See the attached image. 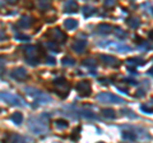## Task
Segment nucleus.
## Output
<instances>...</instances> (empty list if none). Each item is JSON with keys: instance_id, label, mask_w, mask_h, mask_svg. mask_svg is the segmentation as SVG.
<instances>
[{"instance_id": "nucleus-14", "label": "nucleus", "mask_w": 153, "mask_h": 143, "mask_svg": "<svg viewBox=\"0 0 153 143\" xmlns=\"http://www.w3.org/2000/svg\"><path fill=\"white\" fill-rule=\"evenodd\" d=\"M8 1H9V3H16L17 0H8Z\"/></svg>"}, {"instance_id": "nucleus-2", "label": "nucleus", "mask_w": 153, "mask_h": 143, "mask_svg": "<svg viewBox=\"0 0 153 143\" xmlns=\"http://www.w3.org/2000/svg\"><path fill=\"white\" fill-rule=\"evenodd\" d=\"M78 89H79V93H81L82 96L89 95V92H91V87H89V84H88L87 82H81V83H79Z\"/></svg>"}, {"instance_id": "nucleus-1", "label": "nucleus", "mask_w": 153, "mask_h": 143, "mask_svg": "<svg viewBox=\"0 0 153 143\" xmlns=\"http://www.w3.org/2000/svg\"><path fill=\"white\" fill-rule=\"evenodd\" d=\"M98 98L101 101H104V102H124L123 101V98H120V97H116V96H114V95H111V93H102V95H100Z\"/></svg>"}, {"instance_id": "nucleus-11", "label": "nucleus", "mask_w": 153, "mask_h": 143, "mask_svg": "<svg viewBox=\"0 0 153 143\" xmlns=\"http://www.w3.org/2000/svg\"><path fill=\"white\" fill-rule=\"evenodd\" d=\"M140 109H142L144 112H149V114H151V112H153V110H152V109H149V107H147V106H144V105H143L142 107H140Z\"/></svg>"}, {"instance_id": "nucleus-9", "label": "nucleus", "mask_w": 153, "mask_h": 143, "mask_svg": "<svg viewBox=\"0 0 153 143\" xmlns=\"http://www.w3.org/2000/svg\"><path fill=\"white\" fill-rule=\"evenodd\" d=\"M65 26L69 27V28H72V27L76 26V22H75V20H68V22H65Z\"/></svg>"}, {"instance_id": "nucleus-6", "label": "nucleus", "mask_w": 153, "mask_h": 143, "mask_svg": "<svg viewBox=\"0 0 153 143\" xmlns=\"http://www.w3.org/2000/svg\"><path fill=\"white\" fill-rule=\"evenodd\" d=\"M104 115H105V116H107V118H111V119L116 116V114H115L114 110H110V109H108V110H107V109L104 110Z\"/></svg>"}, {"instance_id": "nucleus-5", "label": "nucleus", "mask_w": 153, "mask_h": 143, "mask_svg": "<svg viewBox=\"0 0 153 143\" xmlns=\"http://www.w3.org/2000/svg\"><path fill=\"white\" fill-rule=\"evenodd\" d=\"M128 25L130 27H133V28H135V27H138L140 25V22H139V19H137V18H131V19L128 20Z\"/></svg>"}, {"instance_id": "nucleus-3", "label": "nucleus", "mask_w": 153, "mask_h": 143, "mask_svg": "<svg viewBox=\"0 0 153 143\" xmlns=\"http://www.w3.org/2000/svg\"><path fill=\"white\" fill-rule=\"evenodd\" d=\"M76 8H78V5H76V3L74 1V0H69V1L66 3V5H65V10L66 12H75Z\"/></svg>"}, {"instance_id": "nucleus-13", "label": "nucleus", "mask_w": 153, "mask_h": 143, "mask_svg": "<svg viewBox=\"0 0 153 143\" xmlns=\"http://www.w3.org/2000/svg\"><path fill=\"white\" fill-rule=\"evenodd\" d=\"M149 37H151V38H152V40H153V31L151 32V33H149Z\"/></svg>"}, {"instance_id": "nucleus-4", "label": "nucleus", "mask_w": 153, "mask_h": 143, "mask_svg": "<svg viewBox=\"0 0 153 143\" xmlns=\"http://www.w3.org/2000/svg\"><path fill=\"white\" fill-rule=\"evenodd\" d=\"M101 59H105L104 61L106 63V64H108V65H117V64H119V61H117L115 58H112V56H105V55H102Z\"/></svg>"}, {"instance_id": "nucleus-7", "label": "nucleus", "mask_w": 153, "mask_h": 143, "mask_svg": "<svg viewBox=\"0 0 153 143\" xmlns=\"http://www.w3.org/2000/svg\"><path fill=\"white\" fill-rule=\"evenodd\" d=\"M123 137H124L125 139H129V141H134L137 137L134 136V134H131V133H124L123 134Z\"/></svg>"}, {"instance_id": "nucleus-8", "label": "nucleus", "mask_w": 153, "mask_h": 143, "mask_svg": "<svg viewBox=\"0 0 153 143\" xmlns=\"http://www.w3.org/2000/svg\"><path fill=\"white\" fill-rule=\"evenodd\" d=\"M84 47V42H76L74 44V49H79V51H82Z\"/></svg>"}, {"instance_id": "nucleus-12", "label": "nucleus", "mask_w": 153, "mask_h": 143, "mask_svg": "<svg viewBox=\"0 0 153 143\" xmlns=\"http://www.w3.org/2000/svg\"><path fill=\"white\" fill-rule=\"evenodd\" d=\"M105 4L107 5V7H112V5L115 4V0H106Z\"/></svg>"}, {"instance_id": "nucleus-10", "label": "nucleus", "mask_w": 153, "mask_h": 143, "mask_svg": "<svg viewBox=\"0 0 153 143\" xmlns=\"http://www.w3.org/2000/svg\"><path fill=\"white\" fill-rule=\"evenodd\" d=\"M13 119H14V120H17V123H20V121H22V115H20V114H16V115H14L13 116Z\"/></svg>"}]
</instances>
